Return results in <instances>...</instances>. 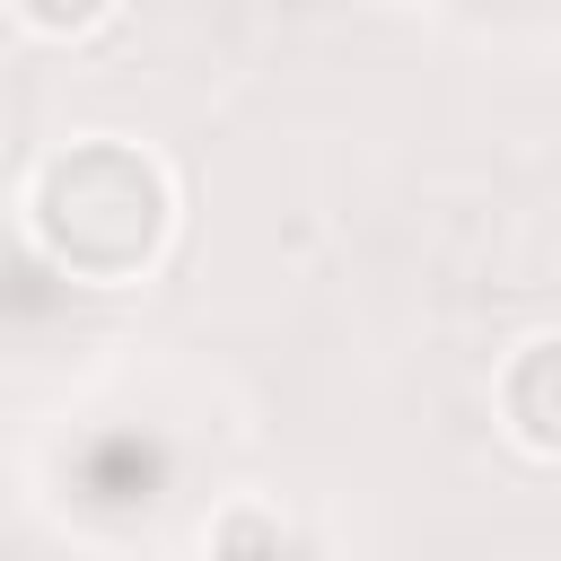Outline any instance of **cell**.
<instances>
[{
    "mask_svg": "<svg viewBox=\"0 0 561 561\" xmlns=\"http://www.w3.org/2000/svg\"><path fill=\"white\" fill-rule=\"evenodd\" d=\"M167 228H175V184L149 149L114 140V131H88L70 149H53L35 175H26V237L70 272V280H96V289H123L140 280L158 254H167Z\"/></svg>",
    "mask_w": 561,
    "mask_h": 561,
    "instance_id": "6da1fadb",
    "label": "cell"
},
{
    "mask_svg": "<svg viewBox=\"0 0 561 561\" xmlns=\"http://www.w3.org/2000/svg\"><path fill=\"white\" fill-rule=\"evenodd\" d=\"M491 403H500L508 447H526V456L561 465V333H526V342L500 359Z\"/></svg>",
    "mask_w": 561,
    "mask_h": 561,
    "instance_id": "7a4b0ae2",
    "label": "cell"
},
{
    "mask_svg": "<svg viewBox=\"0 0 561 561\" xmlns=\"http://www.w3.org/2000/svg\"><path fill=\"white\" fill-rule=\"evenodd\" d=\"M26 35H88V26H114V9H79V18H44V9H18Z\"/></svg>",
    "mask_w": 561,
    "mask_h": 561,
    "instance_id": "3957f363",
    "label": "cell"
}]
</instances>
